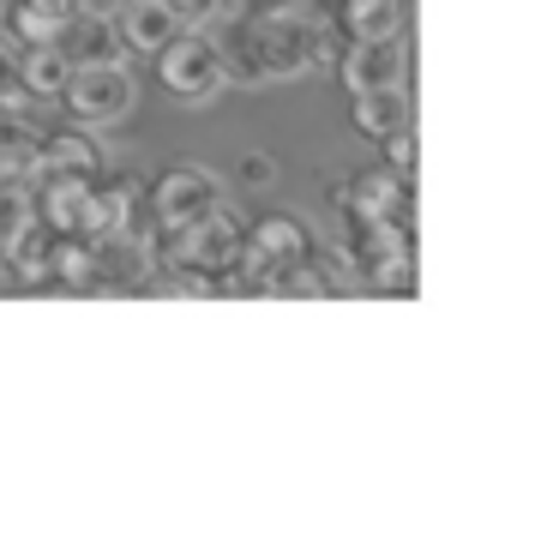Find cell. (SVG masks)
<instances>
[{"label": "cell", "instance_id": "cell-1", "mask_svg": "<svg viewBox=\"0 0 559 547\" xmlns=\"http://www.w3.org/2000/svg\"><path fill=\"white\" fill-rule=\"evenodd\" d=\"M205 25H217L223 49V67H229L235 85H265V79H301V73H319V67L337 61L343 37L331 19H307L295 7L271 19H229V13H211Z\"/></svg>", "mask_w": 559, "mask_h": 547}, {"label": "cell", "instance_id": "cell-2", "mask_svg": "<svg viewBox=\"0 0 559 547\" xmlns=\"http://www.w3.org/2000/svg\"><path fill=\"white\" fill-rule=\"evenodd\" d=\"M241 235H247V223L235 217L229 205H217V211H205V217L181 223V229L157 235V265L193 277L199 295H247Z\"/></svg>", "mask_w": 559, "mask_h": 547}, {"label": "cell", "instance_id": "cell-3", "mask_svg": "<svg viewBox=\"0 0 559 547\" xmlns=\"http://www.w3.org/2000/svg\"><path fill=\"white\" fill-rule=\"evenodd\" d=\"M343 211V265L355 271V283L373 295H415V235L403 223L385 217H361V211Z\"/></svg>", "mask_w": 559, "mask_h": 547}, {"label": "cell", "instance_id": "cell-4", "mask_svg": "<svg viewBox=\"0 0 559 547\" xmlns=\"http://www.w3.org/2000/svg\"><path fill=\"white\" fill-rule=\"evenodd\" d=\"M319 253V235L307 229V217H295V211H265V217L247 223L241 235V277H247V295H277L283 277H295V271L307 265V259Z\"/></svg>", "mask_w": 559, "mask_h": 547}, {"label": "cell", "instance_id": "cell-5", "mask_svg": "<svg viewBox=\"0 0 559 547\" xmlns=\"http://www.w3.org/2000/svg\"><path fill=\"white\" fill-rule=\"evenodd\" d=\"M61 103L73 109L79 127H127L139 109V79L121 55H103V61H85L67 73Z\"/></svg>", "mask_w": 559, "mask_h": 547}, {"label": "cell", "instance_id": "cell-6", "mask_svg": "<svg viewBox=\"0 0 559 547\" xmlns=\"http://www.w3.org/2000/svg\"><path fill=\"white\" fill-rule=\"evenodd\" d=\"M151 61H157L163 91H169V97H181V103H211L223 85H229V67H223L217 37H211V31H199V25H181L157 55H151Z\"/></svg>", "mask_w": 559, "mask_h": 547}, {"label": "cell", "instance_id": "cell-7", "mask_svg": "<svg viewBox=\"0 0 559 547\" xmlns=\"http://www.w3.org/2000/svg\"><path fill=\"white\" fill-rule=\"evenodd\" d=\"M217 205H223V175L205 169V163H169V169H157V181H145V211L163 235Z\"/></svg>", "mask_w": 559, "mask_h": 547}, {"label": "cell", "instance_id": "cell-8", "mask_svg": "<svg viewBox=\"0 0 559 547\" xmlns=\"http://www.w3.org/2000/svg\"><path fill=\"white\" fill-rule=\"evenodd\" d=\"M337 187H343L337 205L361 211V217H385V223H403V229L415 223V175H397L391 163L355 169L349 181H337Z\"/></svg>", "mask_w": 559, "mask_h": 547}, {"label": "cell", "instance_id": "cell-9", "mask_svg": "<svg viewBox=\"0 0 559 547\" xmlns=\"http://www.w3.org/2000/svg\"><path fill=\"white\" fill-rule=\"evenodd\" d=\"M109 169L97 151V139L79 127H55L49 139H37V181H97Z\"/></svg>", "mask_w": 559, "mask_h": 547}, {"label": "cell", "instance_id": "cell-10", "mask_svg": "<svg viewBox=\"0 0 559 547\" xmlns=\"http://www.w3.org/2000/svg\"><path fill=\"white\" fill-rule=\"evenodd\" d=\"M343 73V85L349 91H373V85H403V37H379V43H343L337 61H331Z\"/></svg>", "mask_w": 559, "mask_h": 547}, {"label": "cell", "instance_id": "cell-11", "mask_svg": "<svg viewBox=\"0 0 559 547\" xmlns=\"http://www.w3.org/2000/svg\"><path fill=\"white\" fill-rule=\"evenodd\" d=\"M109 25H115V43H121L127 55H157L163 43H169L175 31L187 25V19L175 13L169 0H127Z\"/></svg>", "mask_w": 559, "mask_h": 547}, {"label": "cell", "instance_id": "cell-12", "mask_svg": "<svg viewBox=\"0 0 559 547\" xmlns=\"http://www.w3.org/2000/svg\"><path fill=\"white\" fill-rule=\"evenodd\" d=\"M343 43H379V37H403L409 25V0H337L331 13Z\"/></svg>", "mask_w": 559, "mask_h": 547}, {"label": "cell", "instance_id": "cell-13", "mask_svg": "<svg viewBox=\"0 0 559 547\" xmlns=\"http://www.w3.org/2000/svg\"><path fill=\"white\" fill-rule=\"evenodd\" d=\"M349 127L367 139V145H379V139H391L397 127H409V91H403V85L349 91Z\"/></svg>", "mask_w": 559, "mask_h": 547}, {"label": "cell", "instance_id": "cell-14", "mask_svg": "<svg viewBox=\"0 0 559 547\" xmlns=\"http://www.w3.org/2000/svg\"><path fill=\"white\" fill-rule=\"evenodd\" d=\"M49 43L67 55V67H85V61H103V55H121L115 25H109V19H97V13H73Z\"/></svg>", "mask_w": 559, "mask_h": 547}, {"label": "cell", "instance_id": "cell-15", "mask_svg": "<svg viewBox=\"0 0 559 547\" xmlns=\"http://www.w3.org/2000/svg\"><path fill=\"white\" fill-rule=\"evenodd\" d=\"M67 55L55 49V43H19V91H25V103H43V97H61L67 85Z\"/></svg>", "mask_w": 559, "mask_h": 547}, {"label": "cell", "instance_id": "cell-16", "mask_svg": "<svg viewBox=\"0 0 559 547\" xmlns=\"http://www.w3.org/2000/svg\"><path fill=\"white\" fill-rule=\"evenodd\" d=\"M73 13H79L73 0H7V25H13V43H49Z\"/></svg>", "mask_w": 559, "mask_h": 547}, {"label": "cell", "instance_id": "cell-17", "mask_svg": "<svg viewBox=\"0 0 559 547\" xmlns=\"http://www.w3.org/2000/svg\"><path fill=\"white\" fill-rule=\"evenodd\" d=\"M0 103H25V91H19V43L0 37Z\"/></svg>", "mask_w": 559, "mask_h": 547}, {"label": "cell", "instance_id": "cell-18", "mask_svg": "<svg viewBox=\"0 0 559 547\" xmlns=\"http://www.w3.org/2000/svg\"><path fill=\"white\" fill-rule=\"evenodd\" d=\"M379 151H385V163L397 175H415V127H397L391 139H379Z\"/></svg>", "mask_w": 559, "mask_h": 547}, {"label": "cell", "instance_id": "cell-19", "mask_svg": "<svg viewBox=\"0 0 559 547\" xmlns=\"http://www.w3.org/2000/svg\"><path fill=\"white\" fill-rule=\"evenodd\" d=\"M289 0H217V13H229V19H271V13H283Z\"/></svg>", "mask_w": 559, "mask_h": 547}, {"label": "cell", "instance_id": "cell-20", "mask_svg": "<svg viewBox=\"0 0 559 547\" xmlns=\"http://www.w3.org/2000/svg\"><path fill=\"white\" fill-rule=\"evenodd\" d=\"M265 181H277V157L247 151V157H241V187H265Z\"/></svg>", "mask_w": 559, "mask_h": 547}, {"label": "cell", "instance_id": "cell-21", "mask_svg": "<svg viewBox=\"0 0 559 547\" xmlns=\"http://www.w3.org/2000/svg\"><path fill=\"white\" fill-rule=\"evenodd\" d=\"M169 7L187 19V25H205V19L217 13V0H169Z\"/></svg>", "mask_w": 559, "mask_h": 547}, {"label": "cell", "instance_id": "cell-22", "mask_svg": "<svg viewBox=\"0 0 559 547\" xmlns=\"http://www.w3.org/2000/svg\"><path fill=\"white\" fill-rule=\"evenodd\" d=\"M295 13H307V19H331L337 13V0H289Z\"/></svg>", "mask_w": 559, "mask_h": 547}, {"label": "cell", "instance_id": "cell-23", "mask_svg": "<svg viewBox=\"0 0 559 547\" xmlns=\"http://www.w3.org/2000/svg\"><path fill=\"white\" fill-rule=\"evenodd\" d=\"M73 7H79V13H97V19H115L127 0H73Z\"/></svg>", "mask_w": 559, "mask_h": 547}, {"label": "cell", "instance_id": "cell-24", "mask_svg": "<svg viewBox=\"0 0 559 547\" xmlns=\"http://www.w3.org/2000/svg\"><path fill=\"white\" fill-rule=\"evenodd\" d=\"M0 283H7V259H0Z\"/></svg>", "mask_w": 559, "mask_h": 547}]
</instances>
